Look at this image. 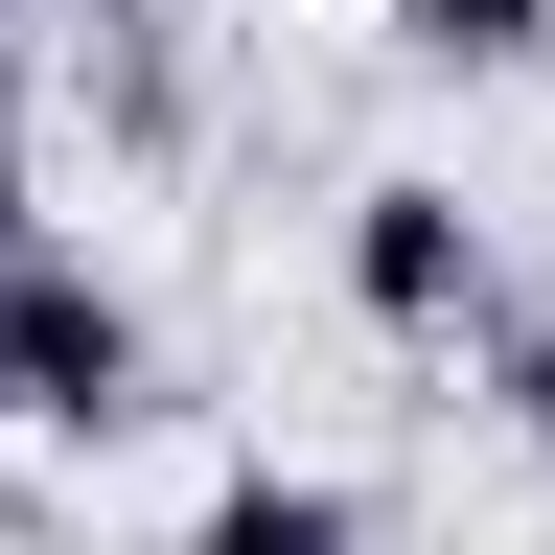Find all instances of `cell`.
I'll return each mask as SVG.
<instances>
[{
	"label": "cell",
	"mask_w": 555,
	"mask_h": 555,
	"mask_svg": "<svg viewBox=\"0 0 555 555\" xmlns=\"http://www.w3.org/2000/svg\"><path fill=\"white\" fill-rule=\"evenodd\" d=\"M347 324H371V347L509 324V255H486V208H463L440 163H371V185H347Z\"/></svg>",
	"instance_id": "7a4b0ae2"
},
{
	"label": "cell",
	"mask_w": 555,
	"mask_h": 555,
	"mask_svg": "<svg viewBox=\"0 0 555 555\" xmlns=\"http://www.w3.org/2000/svg\"><path fill=\"white\" fill-rule=\"evenodd\" d=\"M486 393H509V440L555 463V301H532V324H486Z\"/></svg>",
	"instance_id": "8992f818"
},
{
	"label": "cell",
	"mask_w": 555,
	"mask_h": 555,
	"mask_svg": "<svg viewBox=\"0 0 555 555\" xmlns=\"http://www.w3.org/2000/svg\"><path fill=\"white\" fill-rule=\"evenodd\" d=\"M24 116H47V47H24V0H0V163H24Z\"/></svg>",
	"instance_id": "52a82bcc"
},
{
	"label": "cell",
	"mask_w": 555,
	"mask_h": 555,
	"mask_svg": "<svg viewBox=\"0 0 555 555\" xmlns=\"http://www.w3.org/2000/svg\"><path fill=\"white\" fill-rule=\"evenodd\" d=\"M139 393H163L139 278H93V255H24V278H0V440L93 463V440H139Z\"/></svg>",
	"instance_id": "6da1fadb"
},
{
	"label": "cell",
	"mask_w": 555,
	"mask_h": 555,
	"mask_svg": "<svg viewBox=\"0 0 555 555\" xmlns=\"http://www.w3.org/2000/svg\"><path fill=\"white\" fill-rule=\"evenodd\" d=\"M24 255H47V232H24V163H0V278H24Z\"/></svg>",
	"instance_id": "ba28073f"
},
{
	"label": "cell",
	"mask_w": 555,
	"mask_h": 555,
	"mask_svg": "<svg viewBox=\"0 0 555 555\" xmlns=\"http://www.w3.org/2000/svg\"><path fill=\"white\" fill-rule=\"evenodd\" d=\"M185 555H371V486H324V463H208Z\"/></svg>",
	"instance_id": "3957f363"
},
{
	"label": "cell",
	"mask_w": 555,
	"mask_h": 555,
	"mask_svg": "<svg viewBox=\"0 0 555 555\" xmlns=\"http://www.w3.org/2000/svg\"><path fill=\"white\" fill-rule=\"evenodd\" d=\"M393 47H416V69H532L555 0H393Z\"/></svg>",
	"instance_id": "5b68a950"
},
{
	"label": "cell",
	"mask_w": 555,
	"mask_h": 555,
	"mask_svg": "<svg viewBox=\"0 0 555 555\" xmlns=\"http://www.w3.org/2000/svg\"><path fill=\"white\" fill-rule=\"evenodd\" d=\"M185 93H208V69H185V0H116V24H93V116L163 163V139H185Z\"/></svg>",
	"instance_id": "277c9868"
}]
</instances>
